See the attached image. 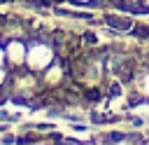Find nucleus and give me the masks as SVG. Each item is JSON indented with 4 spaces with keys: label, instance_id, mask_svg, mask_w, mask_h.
I'll return each instance as SVG.
<instances>
[{
    "label": "nucleus",
    "instance_id": "1",
    "mask_svg": "<svg viewBox=\"0 0 149 145\" xmlns=\"http://www.w3.org/2000/svg\"><path fill=\"white\" fill-rule=\"evenodd\" d=\"M56 54L54 47L47 42H30L28 44V54H26V68L30 72H44L51 63H54Z\"/></svg>",
    "mask_w": 149,
    "mask_h": 145
},
{
    "label": "nucleus",
    "instance_id": "2",
    "mask_svg": "<svg viewBox=\"0 0 149 145\" xmlns=\"http://www.w3.org/2000/svg\"><path fill=\"white\" fill-rule=\"evenodd\" d=\"M26 54H28V44L21 37H12L5 42V65H9L12 70L26 68Z\"/></svg>",
    "mask_w": 149,
    "mask_h": 145
},
{
    "label": "nucleus",
    "instance_id": "3",
    "mask_svg": "<svg viewBox=\"0 0 149 145\" xmlns=\"http://www.w3.org/2000/svg\"><path fill=\"white\" fill-rule=\"evenodd\" d=\"M102 21H105L112 30H116V33H130V28L135 26V21H133L130 16H121V14H105Z\"/></svg>",
    "mask_w": 149,
    "mask_h": 145
},
{
    "label": "nucleus",
    "instance_id": "4",
    "mask_svg": "<svg viewBox=\"0 0 149 145\" xmlns=\"http://www.w3.org/2000/svg\"><path fill=\"white\" fill-rule=\"evenodd\" d=\"M130 35H135V37H140V40H149V26H147V23H135V26L130 28Z\"/></svg>",
    "mask_w": 149,
    "mask_h": 145
},
{
    "label": "nucleus",
    "instance_id": "5",
    "mask_svg": "<svg viewBox=\"0 0 149 145\" xmlns=\"http://www.w3.org/2000/svg\"><path fill=\"white\" fill-rule=\"evenodd\" d=\"M126 138H128L126 133H109V136H105V140H107L109 145H112V143H119V140H126Z\"/></svg>",
    "mask_w": 149,
    "mask_h": 145
},
{
    "label": "nucleus",
    "instance_id": "6",
    "mask_svg": "<svg viewBox=\"0 0 149 145\" xmlns=\"http://www.w3.org/2000/svg\"><path fill=\"white\" fill-rule=\"evenodd\" d=\"M7 77H9V72H7V68L5 65H0V87L7 82Z\"/></svg>",
    "mask_w": 149,
    "mask_h": 145
},
{
    "label": "nucleus",
    "instance_id": "7",
    "mask_svg": "<svg viewBox=\"0 0 149 145\" xmlns=\"http://www.w3.org/2000/svg\"><path fill=\"white\" fill-rule=\"evenodd\" d=\"M0 65H5V44L0 42Z\"/></svg>",
    "mask_w": 149,
    "mask_h": 145
},
{
    "label": "nucleus",
    "instance_id": "8",
    "mask_svg": "<svg viewBox=\"0 0 149 145\" xmlns=\"http://www.w3.org/2000/svg\"><path fill=\"white\" fill-rule=\"evenodd\" d=\"M74 5H91V0H72Z\"/></svg>",
    "mask_w": 149,
    "mask_h": 145
}]
</instances>
